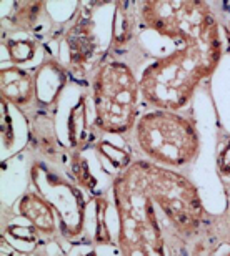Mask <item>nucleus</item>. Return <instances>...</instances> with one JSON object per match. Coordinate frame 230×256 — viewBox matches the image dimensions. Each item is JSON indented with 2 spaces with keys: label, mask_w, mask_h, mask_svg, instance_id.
I'll list each match as a JSON object with an SVG mask.
<instances>
[{
  "label": "nucleus",
  "mask_w": 230,
  "mask_h": 256,
  "mask_svg": "<svg viewBox=\"0 0 230 256\" xmlns=\"http://www.w3.org/2000/svg\"><path fill=\"white\" fill-rule=\"evenodd\" d=\"M220 54L217 27L147 66L139 80L142 96L158 110L182 108L197 85L215 70Z\"/></svg>",
  "instance_id": "obj_1"
},
{
  "label": "nucleus",
  "mask_w": 230,
  "mask_h": 256,
  "mask_svg": "<svg viewBox=\"0 0 230 256\" xmlns=\"http://www.w3.org/2000/svg\"><path fill=\"white\" fill-rule=\"evenodd\" d=\"M122 256H165L155 208L132 163L114 183Z\"/></svg>",
  "instance_id": "obj_2"
},
{
  "label": "nucleus",
  "mask_w": 230,
  "mask_h": 256,
  "mask_svg": "<svg viewBox=\"0 0 230 256\" xmlns=\"http://www.w3.org/2000/svg\"><path fill=\"white\" fill-rule=\"evenodd\" d=\"M140 150L158 165L182 168L197 160L200 138L193 124L172 110H153L135 124Z\"/></svg>",
  "instance_id": "obj_3"
},
{
  "label": "nucleus",
  "mask_w": 230,
  "mask_h": 256,
  "mask_svg": "<svg viewBox=\"0 0 230 256\" xmlns=\"http://www.w3.org/2000/svg\"><path fill=\"white\" fill-rule=\"evenodd\" d=\"M137 172L152 202L182 233H193L200 226L205 210L195 185L185 176L157 163L135 162Z\"/></svg>",
  "instance_id": "obj_4"
},
{
  "label": "nucleus",
  "mask_w": 230,
  "mask_h": 256,
  "mask_svg": "<svg viewBox=\"0 0 230 256\" xmlns=\"http://www.w3.org/2000/svg\"><path fill=\"white\" fill-rule=\"evenodd\" d=\"M140 85L134 72L120 62H110L94 80L95 124L107 133H125L135 124Z\"/></svg>",
  "instance_id": "obj_5"
},
{
  "label": "nucleus",
  "mask_w": 230,
  "mask_h": 256,
  "mask_svg": "<svg viewBox=\"0 0 230 256\" xmlns=\"http://www.w3.org/2000/svg\"><path fill=\"white\" fill-rule=\"evenodd\" d=\"M142 18L145 27L182 44L218 27L205 2H145Z\"/></svg>",
  "instance_id": "obj_6"
},
{
  "label": "nucleus",
  "mask_w": 230,
  "mask_h": 256,
  "mask_svg": "<svg viewBox=\"0 0 230 256\" xmlns=\"http://www.w3.org/2000/svg\"><path fill=\"white\" fill-rule=\"evenodd\" d=\"M0 88L4 100L14 105H27L32 102L35 94V82L25 70L20 68H4L0 74Z\"/></svg>",
  "instance_id": "obj_7"
},
{
  "label": "nucleus",
  "mask_w": 230,
  "mask_h": 256,
  "mask_svg": "<svg viewBox=\"0 0 230 256\" xmlns=\"http://www.w3.org/2000/svg\"><path fill=\"white\" fill-rule=\"evenodd\" d=\"M20 214L27 218L39 232L52 233L55 230V214L52 206L35 193H27L20 200Z\"/></svg>",
  "instance_id": "obj_8"
},
{
  "label": "nucleus",
  "mask_w": 230,
  "mask_h": 256,
  "mask_svg": "<svg viewBox=\"0 0 230 256\" xmlns=\"http://www.w3.org/2000/svg\"><path fill=\"white\" fill-rule=\"evenodd\" d=\"M223 256H230V252H228V253H227V254H223Z\"/></svg>",
  "instance_id": "obj_9"
}]
</instances>
